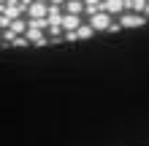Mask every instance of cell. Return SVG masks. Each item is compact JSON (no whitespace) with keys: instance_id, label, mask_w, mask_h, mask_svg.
Segmentation results:
<instances>
[{"instance_id":"obj_16","label":"cell","mask_w":149,"mask_h":146,"mask_svg":"<svg viewBox=\"0 0 149 146\" xmlns=\"http://www.w3.org/2000/svg\"><path fill=\"white\" fill-rule=\"evenodd\" d=\"M3 3H8V0H0V6H3Z\"/></svg>"},{"instance_id":"obj_10","label":"cell","mask_w":149,"mask_h":146,"mask_svg":"<svg viewBox=\"0 0 149 146\" xmlns=\"http://www.w3.org/2000/svg\"><path fill=\"white\" fill-rule=\"evenodd\" d=\"M8 30H11L14 35H24V33H27V22L24 19H14L11 24H8Z\"/></svg>"},{"instance_id":"obj_8","label":"cell","mask_w":149,"mask_h":146,"mask_svg":"<svg viewBox=\"0 0 149 146\" xmlns=\"http://www.w3.org/2000/svg\"><path fill=\"white\" fill-rule=\"evenodd\" d=\"M149 6V0H125V11L130 14H144Z\"/></svg>"},{"instance_id":"obj_17","label":"cell","mask_w":149,"mask_h":146,"mask_svg":"<svg viewBox=\"0 0 149 146\" xmlns=\"http://www.w3.org/2000/svg\"><path fill=\"white\" fill-rule=\"evenodd\" d=\"M65 3H71V0H65Z\"/></svg>"},{"instance_id":"obj_3","label":"cell","mask_w":149,"mask_h":146,"mask_svg":"<svg viewBox=\"0 0 149 146\" xmlns=\"http://www.w3.org/2000/svg\"><path fill=\"white\" fill-rule=\"evenodd\" d=\"M119 24H122V27H141V24H146V16L144 14H130V11H125V14H122V19H119Z\"/></svg>"},{"instance_id":"obj_15","label":"cell","mask_w":149,"mask_h":146,"mask_svg":"<svg viewBox=\"0 0 149 146\" xmlns=\"http://www.w3.org/2000/svg\"><path fill=\"white\" fill-rule=\"evenodd\" d=\"M36 3H49V0H36Z\"/></svg>"},{"instance_id":"obj_9","label":"cell","mask_w":149,"mask_h":146,"mask_svg":"<svg viewBox=\"0 0 149 146\" xmlns=\"http://www.w3.org/2000/svg\"><path fill=\"white\" fill-rule=\"evenodd\" d=\"M81 3H84V11L90 14V16H95V14L103 11V0H81Z\"/></svg>"},{"instance_id":"obj_7","label":"cell","mask_w":149,"mask_h":146,"mask_svg":"<svg viewBox=\"0 0 149 146\" xmlns=\"http://www.w3.org/2000/svg\"><path fill=\"white\" fill-rule=\"evenodd\" d=\"M79 27H81V19H79V16L63 14V30H65V33H76Z\"/></svg>"},{"instance_id":"obj_5","label":"cell","mask_w":149,"mask_h":146,"mask_svg":"<svg viewBox=\"0 0 149 146\" xmlns=\"http://www.w3.org/2000/svg\"><path fill=\"white\" fill-rule=\"evenodd\" d=\"M103 11H106L109 16L125 14V0H103Z\"/></svg>"},{"instance_id":"obj_6","label":"cell","mask_w":149,"mask_h":146,"mask_svg":"<svg viewBox=\"0 0 149 146\" xmlns=\"http://www.w3.org/2000/svg\"><path fill=\"white\" fill-rule=\"evenodd\" d=\"M24 38H27V44H36V46H46V35H43V30H33V27H27Z\"/></svg>"},{"instance_id":"obj_1","label":"cell","mask_w":149,"mask_h":146,"mask_svg":"<svg viewBox=\"0 0 149 146\" xmlns=\"http://www.w3.org/2000/svg\"><path fill=\"white\" fill-rule=\"evenodd\" d=\"M0 14H3L8 22H14V19H22V14H27V11H24V8H22L19 3L8 0V3H3V6H0Z\"/></svg>"},{"instance_id":"obj_11","label":"cell","mask_w":149,"mask_h":146,"mask_svg":"<svg viewBox=\"0 0 149 146\" xmlns=\"http://www.w3.org/2000/svg\"><path fill=\"white\" fill-rule=\"evenodd\" d=\"M81 11H84V3H81V0H71V3H65V14L79 16Z\"/></svg>"},{"instance_id":"obj_13","label":"cell","mask_w":149,"mask_h":146,"mask_svg":"<svg viewBox=\"0 0 149 146\" xmlns=\"http://www.w3.org/2000/svg\"><path fill=\"white\" fill-rule=\"evenodd\" d=\"M8 24H11V22H8V19H6V16H3V14H0V30H6V27H8Z\"/></svg>"},{"instance_id":"obj_14","label":"cell","mask_w":149,"mask_h":146,"mask_svg":"<svg viewBox=\"0 0 149 146\" xmlns=\"http://www.w3.org/2000/svg\"><path fill=\"white\" fill-rule=\"evenodd\" d=\"M49 6H65V0H49Z\"/></svg>"},{"instance_id":"obj_4","label":"cell","mask_w":149,"mask_h":146,"mask_svg":"<svg viewBox=\"0 0 149 146\" xmlns=\"http://www.w3.org/2000/svg\"><path fill=\"white\" fill-rule=\"evenodd\" d=\"M27 16L30 19H46L49 16V3H36V0H33L30 8H27Z\"/></svg>"},{"instance_id":"obj_12","label":"cell","mask_w":149,"mask_h":146,"mask_svg":"<svg viewBox=\"0 0 149 146\" xmlns=\"http://www.w3.org/2000/svg\"><path fill=\"white\" fill-rule=\"evenodd\" d=\"M92 33H95V30L90 27V24H81V27H79V30H76V38H90V35H92Z\"/></svg>"},{"instance_id":"obj_2","label":"cell","mask_w":149,"mask_h":146,"mask_svg":"<svg viewBox=\"0 0 149 146\" xmlns=\"http://www.w3.org/2000/svg\"><path fill=\"white\" fill-rule=\"evenodd\" d=\"M111 24H114V19H111L106 11H100V14L90 16V27H92L95 33H100V30H111Z\"/></svg>"}]
</instances>
